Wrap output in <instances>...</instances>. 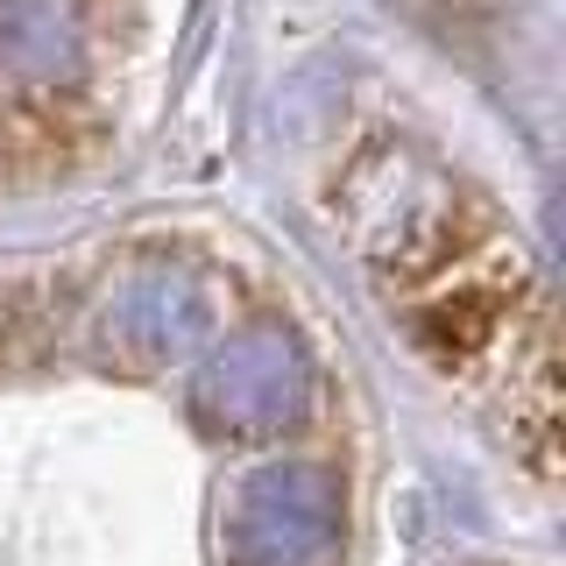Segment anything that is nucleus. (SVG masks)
<instances>
[]
</instances>
